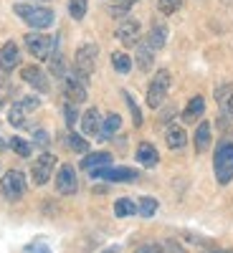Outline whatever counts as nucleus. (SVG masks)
Listing matches in <instances>:
<instances>
[{
    "label": "nucleus",
    "mask_w": 233,
    "mask_h": 253,
    "mask_svg": "<svg viewBox=\"0 0 233 253\" xmlns=\"http://www.w3.org/2000/svg\"><path fill=\"white\" fill-rule=\"evenodd\" d=\"M66 144L71 147L74 152H79V155H87V152H89V142L84 139L81 134H76V132H69V134H66Z\"/></svg>",
    "instance_id": "nucleus-29"
},
{
    "label": "nucleus",
    "mask_w": 233,
    "mask_h": 253,
    "mask_svg": "<svg viewBox=\"0 0 233 253\" xmlns=\"http://www.w3.org/2000/svg\"><path fill=\"white\" fill-rule=\"evenodd\" d=\"M137 162H140L142 167H155V165L160 162V155H157V150H155L150 142H142V144L137 147Z\"/></svg>",
    "instance_id": "nucleus-18"
},
{
    "label": "nucleus",
    "mask_w": 233,
    "mask_h": 253,
    "mask_svg": "<svg viewBox=\"0 0 233 253\" xmlns=\"http://www.w3.org/2000/svg\"><path fill=\"white\" fill-rule=\"evenodd\" d=\"M167 91H170V71L162 69V71H157V74L152 76V81H150V89H147V107H150V109L162 107Z\"/></svg>",
    "instance_id": "nucleus-4"
},
{
    "label": "nucleus",
    "mask_w": 233,
    "mask_h": 253,
    "mask_svg": "<svg viewBox=\"0 0 233 253\" xmlns=\"http://www.w3.org/2000/svg\"><path fill=\"white\" fill-rule=\"evenodd\" d=\"M33 137H36V144H38V147H46V144H48V134H46L44 129H38Z\"/></svg>",
    "instance_id": "nucleus-36"
},
{
    "label": "nucleus",
    "mask_w": 233,
    "mask_h": 253,
    "mask_svg": "<svg viewBox=\"0 0 233 253\" xmlns=\"http://www.w3.org/2000/svg\"><path fill=\"white\" fill-rule=\"evenodd\" d=\"M180 5H183V0H157V8L162 10V15H173V13H178Z\"/></svg>",
    "instance_id": "nucleus-33"
},
{
    "label": "nucleus",
    "mask_w": 233,
    "mask_h": 253,
    "mask_svg": "<svg viewBox=\"0 0 233 253\" xmlns=\"http://www.w3.org/2000/svg\"><path fill=\"white\" fill-rule=\"evenodd\" d=\"M18 63H20V51L13 41H8V43L0 48V71H13Z\"/></svg>",
    "instance_id": "nucleus-14"
},
{
    "label": "nucleus",
    "mask_w": 233,
    "mask_h": 253,
    "mask_svg": "<svg viewBox=\"0 0 233 253\" xmlns=\"http://www.w3.org/2000/svg\"><path fill=\"white\" fill-rule=\"evenodd\" d=\"M96 53H99L96 43H84V46H79V48H76V58H74V71H76L79 76H84V79H89V76L94 74V69H96Z\"/></svg>",
    "instance_id": "nucleus-6"
},
{
    "label": "nucleus",
    "mask_w": 233,
    "mask_h": 253,
    "mask_svg": "<svg viewBox=\"0 0 233 253\" xmlns=\"http://www.w3.org/2000/svg\"><path fill=\"white\" fill-rule=\"evenodd\" d=\"M155 48L147 43V41H142L140 43V48H137V66L142 69V71H150L152 69V63H155Z\"/></svg>",
    "instance_id": "nucleus-22"
},
{
    "label": "nucleus",
    "mask_w": 233,
    "mask_h": 253,
    "mask_svg": "<svg viewBox=\"0 0 233 253\" xmlns=\"http://www.w3.org/2000/svg\"><path fill=\"white\" fill-rule=\"evenodd\" d=\"M147 43H150L155 51H160V48L167 43V28H165L162 23H155V26L150 28V36H147Z\"/></svg>",
    "instance_id": "nucleus-24"
},
{
    "label": "nucleus",
    "mask_w": 233,
    "mask_h": 253,
    "mask_svg": "<svg viewBox=\"0 0 233 253\" xmlns=\"http://www.w3.org/2000/svg\"><path fill=\"white\" fill-rule=\"evenodd\" d=\"M165 142H167L170 150H180V147H185V142H187V134H185L183 126L170 124V126H167V132H165Z\"/></svg>",
    "instance_id": "nucleus-19"
},
{
    "label": "nucleus",
    "mask_w": 233,
    "mask_h": 253,
    "mask_svg": "<svg viewBox=\"0 0 233 253\" xmlns=\"http://www.w3.org/2000/svg\"><path fill=\"white\" fill-rule=\"evenodd\" d=\"M48 61H51V74L58 76V79H63V74H66V66H63V56H61V41L56 43V48H53V53L48 56Z\"/></svg>",
    "instance_id": "nucleus-25"
},
{
    "label": "nucleus",
    "mask_w": 233,
    "mask_h": 253,
    "mask_svg": "<svg viewBox=\"0 0 233 253\" xmlns=\"http://www.w3.org/2000/svg\"><path fill=\"white\" fill-rule=\"evenodd\" d=\"M210 253H233V251H210Z\"/></svg>",
    "instance_id": "nucleus-39"
},
{
    "label": "nucleus",
    "mask_w": 233,
    "mask_h": 253,
    "mask_svg": "<svg viewBox=\"0 0 233 253\" xmlns=\"http://www.w3.org/2000/svg\"><path fill=\"white\" fill-rule=\"evenodd\" d=\"M5 150V139H3V134H0V152Z\"/></svg>",
    "instance_id": "nucleus-38"
},
{
    "label": "nucleus",
    "mask_w": 233,
    "mask_h": 253,
    "mask_svg": "<svg viewBox=\"0 0 233 253\" xmlns=\"http://www.w3.org/2000/svg\"><path fill=\"white\" fill-rule=\"evenodd\" d=\"M56 190L61 195H74L79 190V180H76V170L71 165H61L56 172Z\"/></svg>",
    "instance_id": "nucleus-12"
},
{
    "label": "nucleus",
    "mask_w": 233,
    "mask_h": 253,
    "mask_svg": "<svg viewBox=\"0 0 233 253\" xmlns=\"http://www.w3.org/2000/svg\"><path fill=\"white\" fill-rule=\"evenodd\" d=\"M137 213H140L142 218H152V215L157 213V200H155V198H150V195H144V198H140V205H137Z\"/></svg>",
    "instance_id": "nucleus-30"
},
{
    "label": "nucleus",
    "mask_w": 233,
    "mask_h": 253,
    "mask_svg": "<svg viewBox=\"0 0 233 253\" xmlns=\"http://www.w3.org/2000/svg\"><path fill=\"white\" fill-rule=\"evenodd\" d=\"M13 10H15V15L23 20V23H28L36 31H46L48 26H53V10L51 8L33 5V3H15Z\"/></svg>",
    "instance_id": "nucleus-1"
},
{
    "label": "nucleus",
    "mask_w": 233,
    "mask_h": 253,
    "mask_svg": "<svg viewBox=\"0 0 233 253\" xmlns=\"http://www.w3.org/2000/svg\"><path fill=\"white\" fill-rule=\"evenodd\" d=\"M210 147V124L208 122H200L198 129H195V152L203 155Z\"/></svg>",
    "instance_id": "nucleus-23"
},
{
    "label": "nucleus",
    "mask_w": 233,
    "mask_h": 253,
    "mask_svg": "<svg viewBox=\"0 0 233 253\" xmlns=\"http://www.w3.org/2000/svg\"><path fill=\"white\" fill-rule=\"evenodd\" d=\"M89 175L94 180H107V182H135L140 177L137 170L132 167H96V170H89Z\"/></svg>",
    "instance_id": "nucleus-7"
},
{
    "label": "nucleus",
    "mask_w": 233,
    "mask_h": 253,
    "mask_svg": "<svg viewBox=\"0 0 233 253\" xmlns=\"http://www.w3.org/2000/svg\"><path fill=\"white\" fill-rule=\"evenodd\" d=\"M203 112H205V99H203V96H193V99L187 101L185 112H183V122H185V124L198 122V119L203 117Z\"/></svg>",
    "instance_id": "nucleus-17"
},
{
    "label": "nucleus",
    "mask_w": 233,
    "mask_h": 253,
    "mask_svg": "<svg viewBox=\"0 0 233 253\" xmlns=\"http://www.w3.org/2000/svg\"><path fill=\"white\" fill-rule=\"evenodd\" d=\"M31 253H51V248L46 243H33L31 246Z\"/></svg>",
    "instance_id": "nucleus-37"
},
{
    "label": "nucleus",
    "mask_w": 233,
    "mask_h": 253,
    "mask_svg": "<svg viewBox=\"0 0 233 253\" xmlns=\"http://www.w3.org/2000/svg\"><path fill=\"white\" fill-rule=\"evenodd\" d=\"M112 66H114L117 74H130V69H132V58L127 56V53H122V51H117V53H112Z\"/></svg>",
    "instance_id": "nucleus-28"
},
{
    "label": "nucleus",
    "mask_w": 233,
    "mask_h": 253,
    "mask_svg": "<svg viewBox=\"0 0 233 253\" xmlns=\"http://www.w3.org/2000/svg\"><path fill=\"white\" fill-rule=\"evenodd\" d=\"M137 213V205L130 200V198H119L117 203H114V215L117 218H132Z\"/></svg>",
    "instance_id": "nucleus-26"
},
{
    "label": "nucleus",
    "mask_w": 233,
    "mask_h": 253,
    "mask_svg": "<svg viewBox=\"0 0 233 253\" xmlns=\"http://www.w3.org/2000/svg\"><path fill=\"white\" fill-rule=\"evenodd\" d=\"M38 107H41V99H38V96H26V99H20V101H15L13 107H10L8 122H10L13 126H23L28 112H33V109H38Z\"/></svg>",
    "instance_id": "nucleus-10"
},
{
    "label": "nucleus",
    "mask_w": 233,
    "mask_h": 253,
    "mask_svg": "<svg viewBox=\"0 0 233 253\" xmlns=\"http://www.w3.org/2000/svg\"><path fill=\"white\" fill-rule=\"evenodd\" d=\"M3 104H5V99H3V96H0V107H3Z\"/></svg>",
    "instance_id": "nucleus-40"
},
{
    "label": "nucleus",
    "mask_w": 233,
    "mask_h": 253,
    "mask_svg": "<svg viewBox=\"0 0 233 253\" xmlns=\"http://www.w3.org/2000/svg\"><path fill=\"white\" fill-rule=\"evenodd\" d=\"M99 129H101V117L96 109H89V112H84L81 117V132L87 134V137H99Z\"/></svg>",
    "instance_id": "nucleus-16"
},
{
    "label": "nucleus",
    "mask_w": 233,
    "mask_h": 253,
    "mask_svg": "<svg viewBox=\"0 0 233 253\" xmlns=\"http://www.w3.org/2000/svg\"><path fill=\"white\" fill-rule=\"evenodd\" d=\"M56 43H58V38H56V36L41 33V31H36V33H28V36H26V48H28V53H31V56H36L38 61H48V56L53 53Z\"/></svg>",
    "instance_id": "nucleus-3"
},
{
    "label": "nucleus",
    "mask_w": 233,
    "mask_h": 253,
    "mask_svg": "<svg viewBox=\"0 0 233 253\" xmlns=\"http://www.w3.org/2000/svg\"><path fill=\"white\" fill-rule=\"evenodd\" d=\"M53 167H56V157L51 152H44L41 157L33 160L31 165V177L36 185H46L51 177H53Z\"/></svg>",
    "instance_id": "nucleus-9"
},
{
    "label": "nucleus",
    "mask_w": 233,
    "mask_h": 253,
    "mask_svg": "<svg viewBox=\"0 0 233 253\" xmlns=\"http://www.w3.org/2000/svg\"><path fill=\"white\" fill-rule=\"evenodd\" d=\"M63 119H66V124L69 126H74L76 124V119H79V114H76V109H74V104L69 101L66 107H63Z\"/></svg>",
    "instance_id": "nucleus-34"
},
{
    "label": "nucleus",
    "mask_w": 233,
    "mask_h": 253,
    "mask_svg": "<svg viewBox=\"0 0 233 253\" xmlns=\"http://www.w3.org/2000/svg\"><path fill=\"white\" fill-rule=\"evenodd\" d=\"M140 20L137 18H122V23L117 26V38L122 41V46H137L140 43Z\"/></svg>",
    "instance_id": "nucleus-11"
},
{
    "label": "nucleus",
    "mask_w": 233,
    "mask_h": 253,
    "mask_svg": "<svg viewBox=\"0 0 233 253\" xmlns=\"http://www.w3.org/2000/svg\"><path fill=\"white\" fill-rule=\"evenodd\" d=\"M26 175L20 172V170H8L3 175V180H0V193H3L5 200H20L26 195Z\"/></svg>",
    "instance_id": "nucleus-5"
},
{
    "label": "nucleus",
    "mask_w": 233,
    "mask_h": 253,
    "mask_svg": "<svg viewBox=\"0 0 233 253\" xmlns=\"http://www.w3.org/2000/svg\"><path fill=\"white\" fill-rule=\"evenodd\" d=\"M107 165H112V155L109 152H92L89 157H84L81 160V167L84 170H96V167H107Z\"/></svg>",
    "instance_id": "nucleus-21"
},
{
    "label": "nucleus",
    "mask_w": 233,
    "mask_h": 253,
    "mask_svg": "<svg viewBox=\"0 0 233 253\" xmlns=\"http://www.w3.org/2000/svg\"><path fill=\"white\" fill-rule=\"evenodd\" d=\"M69 13L74 20H81L87 15V0H69Z\"/></svg>",
    "instance_id": "nucleus-32"
},
{
    "label": "nucleus",
    "mask_w": 233,
    "mask_h": 253,
    "mask_svg": "<svg viewBox=\"0 0 233 253\" xmlns=\"http://www.w3.org/2000/svg\"><path fill=\"white\" fill-rule=\"evenodd\" d=\"M213 170H216V180L221 185H228L233 180V142L231 139H226L216 147Z\"/></svg>",
    "instance_id": "nucleus-2"
},
{
    "label": "nucleus",
    "mask_w": 233,
    "mask_h": 253,
    "mask_svg": "<svg viewBox=\"0 0 233 253\" xmlns=\"http://www.w3.org/2000/svg\"><path fill=\"white\" fill-rule=\"evenodd\" d=\"M61 81H63V94L69 96L71 104L87 101V79L84 76H79L76 71H66Z\"/></svg>",
    "instance_id": "nucleus-8"
},
{
    "label": "nucleus",
    "mask_w": 233,
    "mask_h": 253,
    "mask_svg": "<svg viewBox=\"0 0 233 253\" xmlns=\"http://www.w3.org/2000/svg\"><path fill=\"white\" fill-rule=\"evenodd\" d=\"M8 147H10L18 157H31V152H33L31 142H26L23 137H10V139H8Z\"/></svg>",
    "instance_id": "nucleus-27"
},
{
    "label": "nucleus",
    "mask_w": 233,
    "mask_h": 253,
    "mask_svg": "<svg viewBox=\"0 0 233 253\" xmlns=\"http://www.w3.org/2000/svg\"><path fill=\"white\" fill-rule=\"evenodd\" d=\"M122 129V117L119 114H107L104 117V122H101V129H99V142H104V139H109L114 132H119Z\"/></svg>",
    "instance_id": "nucleus-20"
},
{
    "label": "nucleus",
    "mask_w": 233,
    "mask_h": 253,
    "mask_svg": "<svg viewBox=\"0 0 233 253\" xmlns=\"http://www.w3.org/2000/svg\"><path fill=\"white\" fill-rule=\"evenodd\" d=\"M122 96H124V101H127V107H130V112H132V122H135V126H142V112H140V107L135 104L132 94H130V91H124Z\"/></svg>",
    "instance_id": "nucleus-31"
},
{
    "label": "nucleus",
    "mask_w": 233,
    "mask_h": 253,
    "mask_svg": "<svg viewBox=\"0 0 233 253\" xmlns=\"http://www.w3.org/2000/svg\"><path fill=\"white\" fill-rule=\"evenodd\" d=\"M216 101L221 107V114L226 119H233V86H228V84H223V86L216 89Z\"/></svg>",
    "instance_id": "nucleus-15"
},
{
    "label": "nucleus",
    "mask_w": 233,
    "mask_h": 253,
    "mask_svg": "<svg viewBox=\"0 0 233 253\" xmlns=\"http://www.w3.org/2000/svg\"><path fill=\"white\" fill-rule=\"evenodd\" d=\"M20 79H23L28 86H33L36 91H41V94H46V91L51 89L48 76L41 71L38 66H23V69H20Z\"/></svg>",
    "instance_id": "nucleus-13"
},
{
    "label": "nucleus",
    "mask_w": 233,
    "mask_h": 253,
    "mask_svg": "<svg viewBox=\"0 0 233 253\" xmlns=\"http://www.w3.org/2000/svg\"><path fill=\"white\" fill-rule=\"evenodd\" d=\"M135 253H165V248L160 243H142V246H137Z\"/></svg>",
    "instance_id": "nucleus-35"
}]
</instances>
